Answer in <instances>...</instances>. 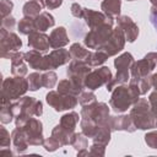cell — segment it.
I'll use <instances>...</instances> for the list:
<instances>
[{
  "instance_id": "obj_1",
  "label": "cell",
  "mask_w": 157,
  "mask_h": 157,
  "mask_svg": "<svg viewBox=\"0 0 157 157\" xmlns=\"http://www.w3.org/2000/svg\"><path fill=\"white\" fill-rule=\"evenodd\" d=\"M140 88L136 80L130 78L129 86L119 85L112 91V97L109 99V105L115 113L126 112L137 99L140 98Z\"/></svg>"
},
{
  "instance_id": "obj_2",
  "label": "cell",
  "mask_w": 157,
  "mask_h": 157,
  "mask_svg": "<svg viewBox=\"0 0 157 157\" xmlns=\"http://www.w3.org/2000/svg\"><path fill=\"white\" fill-rule=\"evenodd\" d=\"M11 108L15 115L16 128H22L32 117H40L43 114V104L34 97L22 96L20 99L11 103Z\"/></svg>"
},
{
  "instance_id": "obj_3",
  "label": "cell",
  "mask_w": 157,
  "mask_h": 157,
  "mask_svg": "<svg viewBox=\"0 0 157 157\" xmlns=\"http://www.w3.org/2000/svg\"><path fill=\"white\" fill-rule=\"evenodd\" d=\"M136 126L140 130H150L156 128V118L151 110L150 102L146 98H139L132 104L129 114Z\"/></svg>"
},
{
  "instance_id": "obj_4",
  "label": "cell",
  "mask_w": 157,
  "mask_h": 157,
  "mask_svg": "<svg viewBox=\"0 0 157 157\" xmlns=\"http://www.w3.org/2000/svg\"><path fill=\"white\" fill-rule=\"evenodd\" d=\"M29 90L28 80L22 76L7 77L2 81L1 103H9L20 99Z\"/></svg>"
},
{
  "instance_id": "obj_5",
  "label": "cell",
  "mask_w": 157,
  "mask_h": 157,
  "mask_svg": "<svg viewBox=\"0 0 157 157\" xmlns=\"http://www.w3.org/2000/svg\"><path fill=\"white\" fill-rule=\"evenodd\" d=\"M113 18L109 20L108 22L92 28L88 31V33L85 34L83 38V43L88 49H101V47L108 40V38L110 37L112 32H113Z\"/></svg>"
},
{
  "instance_id": "obj_6",
  "label": "cell",
  "mask_w": 157,
  "mask_h": 157,
  "mask_svg": "<svg viewBox=\"0 0 157 157\" xmlns=\"http://www.w3.org/2000/svg\"><path fill=\"white\" fill-rule=\"evenodd\" d=\"M22 47V40L12 31H7L1 27L0 29V56L2 59H10L11 54L18 52Z\"/></svg>"
},
{
  "instance_id": "obj_7",
  "label": "cell",
  "mask_w": 157,
  "mask_h": 157,
  "mask_svg": "<svg viewBox=\"0 0 157 157\" xmlns=\"http://www.w3.org/2000/svg\"><path fill=\"white\" fill-rule=\"evenodd\" d=\"M80 115H81V118L90 119L98 125L104 124L110 117L108 104H105L103 102H94V103H91L87 105H82Z\"/></svg>"
},
{
  "instance_id": "obj_8",
  "label": "cell",
  "mask_w": 157,
  "mask_h": 157,
  "mask_svg": "<svg viewBox=\"0 0 157 157\" xmlns=\"http://www.w3.org/2000/svg\"><path fill=\"white\" fill-rule=\"evenodd\" d=\"M45 101L52 108H54L55 112L72 109L78 103V98L76 96L63 94L58 91H49L45 96Z\"/></svg>"
},
{
  "instance_id": "obj_9",
  "label": "cell",
  "mask_w": 157,
  "mask_h": 157,
  "mask_svg": "<svg viewBox=\"0 0 157 157\" xmlns=\"http://www.w3.org/2000/svg\"><path fill=\"white\" fill-rule=\"evenodd\" d=\"M90 72H91V66L85 60L72 59L66 69L67 77L82 88H85V80Z\"/></svg>"
},
{
  "instance_id": "obj_10",
  "label": "cell",
  "mask_w": 157,
  "mask_h": 157,
  "mask_svg": "<svg viewBox=\"0 0 157 157\" xmlns=\"http://www.w3.org/2000/svg\"><path fill=\"white\" fill-rule=\"evenodd\" d=\"M27 137V141L31 146H43L44 136H43V124L37 118H31L27 123L21 128Z\"/></svg>"
},
{
  "instance_id": "obj_11",
  "label": "cell",
  "mask_w": 157,
  "mask_h": 157,
  "mask_svg": "<svg viewBox=\"0 0 157 157\" xmlns=\"http://www.w3.org/2000/svg\"><path fill=\"white\" fill-rule=\"evenodd\" d=\"M113 75L112 71L108 66H101L93 71H91L86 80H85V87L88 88L90 91H94L99 88L103 85H107L112 80Z\"/></svg>"
},
{
  "instance_id": "obj_12",
  "label": "cell",
  "mask_w": 157,
  "mask_h": 157,
  "mask_svg": "<svg viewBox=\"0 0 157 157\" xmlns=\"http://www.w3.org/2000/svg\"><path fill=\"white\" fill-rule=\"evenodd\" d=\"M125 34L123 32V29L118 26L115 28H113V32L110 34V37L108 38V40L101 47V50L105 52L109 56H114L117 55L119 52H121L125 47Z\"/></svg>"
},
{
  "instance_id": "obj_13",
  "label": "cell",
  "mask_w": 157,
  "mask_h": 157,
  "mask_svg": "<svg viewBox=\"0 0 157 157\" xmlns=\"http://www.w3.org/2000/svg\"><path fill=\"white\" fill-rule=\"evenodd\" d=\"M25 60L29 65L31 69H34L36 71H49L53 70L50 65L49 54L43 55L40 52L31 49L25 53Z\"/></svg>"
},
{
  "instance_id": "obj_14",
  "label": "cell",
  "mask_w": 157,
  "mask_h": 157,
  "mask_svg": "<svg viewBox=\"0 0 157 157\" xmlns=\"http://www.w3.org/2000/svg\"><path fill=\"white\" fill-rule=\"evenodd\" d=\"M117 22L118 26L123 29L126 40L129 43H134L139 37V27L134 22V20L128 15H120L117 17Z\"/></svg>"
},
{
  "instance_id": "obj_15",
  "label": "cell",
  "mask_w": 157,
  "mask_h": 157,
  "mask_svg": "<svg viewBox=\"0 0 157 157\" xmlns=\"http://www.w3.org/2000/svg\"><path fill=\"white\" fill-rule=\"evenodd\" d=\"M156 63L147 58V56H144V59L139 60V61H135L130 69V75L131 77L134 78H142V77H146V76H150L151 72L155 70L156 67Z\"/></svg>"
},
{
  "instance_id": "obj_16",
  "label": "cell",
  "mask_w": 157,
  "mask_h": 157,
  "mask_svg": "<svg viewBox=\"0 0 157 157\" xmlns=\"http://www.w3.org/2000/svg\"><path fill=\"white\" fill-rule=\"evenodd\" d=\"M28 47L40 53L48 52L49 48H52L49 42V36H47L44 32L40 31H33L32 33L28 34Z\"/></svg>"
},
{
  "instance_id": "obj_17",
  "label": "cell",
  "mask_w": 157,
  "mask_h": 157,
  "mask_svg": "<svg viewBox=\"0 0 157 157\" xmlns=\"http://www.w3.org/2000/svg\"><path fill=\"white\" fill-rule=\"evenodd\" d=\"M109 124L113 131H128L134 132L136 126L130 115H113L109 117Z\"/></svg>"
},
{
  "instance_id": "obj_18",
  "label": "cell",
  "mask_w": 157,
  "mask_h": 157,
  "mask_svg": "<svg viewBox=\"0 0 157 157\" xmlns=\"http://www.w3.org/2000/svg\"><path fill=\"white\" fill-rule=\"evenodd\" d=\"M82 18L85 20V22L88 26V28L92 29V28H96V27H98V26L108 22L113 17L107 16L104 12L96 11V10H92V9H85L83 7V17Z\"/></svg>"
},
{
  "instance_id": "obj_19",
  "label": "cell",
  "mask_w": 157,
  "mask_h": 157,
  "mask_svg": "<svg viewBox=\"0 0 157 157\" xmlns=\"http://www.w3.org/2000/svg\"><path fill=\"white\" fill-rule=\"evenodd\" d=\"M11 60V74L13 76H25L28 72V67L26 65L25 60V53L22 52H15L10 56Z\"/></svg>"
},
{
  "instance_id": "obj_20",
  "label": "cell",
  "mask_w": 157,
  "mask_h": 157,
  "mask_svg": "<svg viewBox=\"0 0 157 157\" xmlns=\"http://www.w3.org/2000/svg\"><path fill=\"white\" fill-rule=\"evenodd\" d=\"M69 36L66 32V28L60 26L55 29L52 31L50 36H49V42H50V47L53 49H58V48H63L66 44H69Z\"/></svg>"
},
{
  "instance_id": "obj_21",
  "label": "cell",
  "mask_w": 157,
  "mask_h": 157,
  "mask_svg": "<svg viewBox=\"0 0 157 157\" xmlns=\"http://www.w3.org/2000/svg\"><path fill=\"white\" fill-rule=\"evenodd\" d=\"M49 59H50L52 69H56V67H59L61 65L67 64L72 58H71L70 50H66V49H63V48H58V49H54L53 52L49 53Z\"/></svg>"
},
{
  "instance_id": "obj_22",
  "label": "cell",
  "mask_w": 157,
  "mask_h": 157,
  "mask_svg": "<svg viewBox=\"0 0 157 157\" xmlns=\"http://www.w3.org/2000/svg\"><path fill=\"white\" fill-rule=\"evenodd\" d=\"M11 139H12V145L15 146V150L17 153H23L29 146L27 137H26V134L21 128H16L12 130Z\"/></svg>"
},
{
  "instance_id": "obj_23",
  "label": "cell",
  "mask_w": 157,
  "mask_h": 157,
  "mask_svg": "<svg viewBox=\"0 0 157 157\" xmlns=\"http://www.w3.org/2000/svg\"><path fill=\"white\" fill-rule=\"evenodd\" d=\"M75 134H76L75 131H70V130L63 128L60 124H58V125L52 130V136H54L55 139H58L63 146L71 145L72 141H74Z\"/></svg>"
},
{
  "instance_id": "obj_24",
  "label": "cell",
  "mask_w": 157,
  "mask_h": 157,
  "mask_svg": "<svg viewBox=\"0 0 157 157\" xmlns=\"http://www.w3.org/2000/svg\"><path fill=\"white\" fill-rule=\"evenodd\" d=\"M55 25V20L54 16L47 11L40 12L37 17H34V26H36V31H40V32H45L47 29H49L50 27H53Z\"/></svg>"
},
{
  "instance_id": "obj_25",
  "label": "cell",
  "mask_w": 157,
  "mask_h": 157,
  "mask_svg": "<svg viewBox=\"0 0 157 157\" xmlns=\"http://www.w3.org/2000/svg\"><path fill=\"white\" fill-rule=\"evenodd\" d=\"M134 63V56L129 52H125L120 54L117 59H114V66L118 72H129Z\"/></svg>"
},
{
  "instance_id": "obj_26",
  "label": "cell",
  "mask_w": 157,
  "mask_h": 157,
  "mask_svg": "<svg viewBox=\"0 0 157 157\" xmlns=\"http://www.w3.org/2000/svg\"><path fill=\"white\" fill-rule=\"evenodd\" d=\"M58 92L63 93V94H71V96H76L78 97L81 94V92L83 91L82 87L77 86L75 82H72L70 78H65V80H61L59 81L58 83Z\"/></svg>"
},
{
  "instance_id": "obj_27",
  "label": "cell",
  "mask_w": 157,
  "mask_h": 157,
  "mask_svg": "<svg viewBox=\"0 0 157 157\" xmlns=\"http://www.w3.org/2000/svg\"><path fill=\"white\" fill-rule=\"evenodd\" d=\"M102 12H104L109 17H118L120 16L121 9V0H103L101 4Z\"/></svg>"
},
{
  "instance_id": "obj_28",
  "label": "cell",
  "mask_w": 157,
  "mask_h": 157,
  "mask_svg": "<svg viewBox=\"0 0 157 157\" xmlns=\"http://www.w3.org/2000/svg\"><path fill=\"white\" fill-rule=\"evenodd\" d=\"M112 131H113V130H112V128H110L109 119H108L104 124H102V125H101V128H99V130H98L97 135L92 139V140H93V142H94V144H101V145L107 146V145L109 144V141H110Z\"/></svg>"
},
{
  "instance_id": "obj_29",
  "label": "cell",
  "mask_w": 157,
  "mask_h": 157,
  "mask_svg": "<svg viewBox=\"0 0 157 157\" xmlns=\"http://www.w3.org/2000/svg\"><path fill=\"white\" fill-rule=\"evenodd\" d=\"M80 120V117H78V113L76 112H69L66 114H64L61 118H60V125L70 131H75V128L77 125Z\"/></svg>"
},
{
  "instance_id": "obj_30",
  "label": "cell",
  "mask_w": 157,
  "mask_h": 157,
  "mask_svg": "<svg viewBox=\"0 0 157 157\" xmlns=\"http://www.w3.org/2000/svg\"><path fill=\"white\" fill-rule=\"evenodd\" d=\"M80 125H81L82 132H83L87 137H90V139H93V137L97 135V132H98V130H99V128H101V125L96 124L94 121H92V120H90V119H85V118H81Z\"/></svg>"
},
{
  "instance_id": "obj_31",
  "label": "cell",
  "mask_w": 157,
  "mask_h": 157,
  "mask_svg": "<svg viewBox=\"0 0 157 157\" xmlns=\"http://www.w3.org/2000/svg\"><path fill=\"white\" fill-rule=\"evenodd\" d=\"M42 9H43V6L37 1V0H29V1H27L25 5H23V7H22V13H23V16H26V17H37L39 13H40V11H42Z\"/></svg>"
},
{
  "instance_id": "obj_32",
  "label": "cell",
  "mask_w": 157,
  "mask_h": 157,
  "mask_svg": "<svg viewBox=\"0 0 157 157\" xmlns=\"http://www.w3.org/2000/svg\"><path fill=\"white\" fill-rule=\"evenodd\" d=\"M108 58H109V55H108L105 52H103V50H101V49H97V50H94V52H91V54H90L88 59L86 60V63H87L91 67H94V66H99V65H102L103 63H105Z\"/></svg>"
},
{
  "instance_id": "obj_33",
  "label": "cell",
  "mask_w": 157,
  "mask_h": 157,
  "mask_svg": "<svg viewBox=\"0 0 157 157\" xmlns=\"http://www.w3.org/2000/svg\"><path fill=\"white\" fill-rule=\"evenodd\" d=\"M70 54H71V58L72 59H76V60H87L90 54H91V50L86 49L82 44L80 43H74L71 44L70 47Z\"/></svg>"
},
{
  "instance_id": "obj_34",
  "label": "cell",
  "mask_w": 157,
  "mask_h": 157,
  "mask_svg": "<svg viewBox=\"0 0 157 157\" xmlns=\"http://www.w3.org/2000/svg\"><path fill=\"white\" fill-rule=\"evenodd\" d=\"M18 32L21 34L28 36L29 33H32L33 31H36V26H34V18L33 17H26L23 16L22 20H20L18 25H17Z\"/></svg>"
},
{
  "instance_id": "obj_35",
  "label": "cell",
  "mask_w": 157,
  "mask_h": 157,
  "mask_svg": "<svg viewBox=\"0 0 157 157\" xmlns=\"http://www.w3.org/2000/svg\"><path fill=\"white\" fill-rule=\"evenodd\" d=\"M11 103H1V109H0V121L2 124H9L12 121V119L15 118L12 108H11Z\"/></svg>"
},
{
  "instance_id": "obj_36",
  "label": "cell",
  "mask_w": 157,
  "mask_h": 157,
  "mask_svg": "<svg viewBox=\"0 0 157 157\" xmlns=\"http://www.w3.org/2000/svg\"><path fill=\"white\" fill-rule=\"evenodd\" d=\"M71 146L77 151H83V150H87L88 147V141H87V136L81 131V132H76L75 134V137H74V141L71 144Z\"/></svg>"
},
{
  "instance_id": "obj_37",
  "label": "cell",
  "mask_w": 157,
  "mask_h": 157,
  "mask_svg": "<svg viewBox=\"0 0 157 157\" xmlns=\"http://www.w3.org/2000/svg\"><path fill=\"white\" fill-rule=\"evenodd\" d=\"M27 80H28V85H29V91H37L40 87H43V78H42L40 71L29 74Z\"/></svg>"
},
{
  "instance_id": "obj_38",
  "label": "cell",
  "mask_w": 157,
  "mask_h": 157,
  "mask_svg": "<svg viewBox=\"0 0 157 157\" xmlns=\"http://www.w3.org/2000/svg\"><path fill=\"white\" fill-rule=\"evenodd\" d=\"M42 78H43V87L45 88H53L58 82V75L50 70L42 74Z\"/></svg>"
},
{
  "instance_id": "obj_39",
  "label": "cell",
  "mask_w": 157,
  "mask_h": 157,
  "mask_svg": "<svg viewBox=\"0 0 157 157\" xmlns=\"http://www.w3.org/2000/svg\"><path fill=\"white\" fill-rule=\"evenodd\" d=\"M97 102V96L92 92V91H87V92H81V94L78 96V103L81 105H87L91 103Z\"/></svg>"
},
{
  "instance_id": "obj_40",
  "label": "cell",
  "mask_w": 157,
  "mask_h": 157,
  "mask_svg": "<svg viewBox=\"0 0 157 157\" xmlns=\"http://www.w3.org/2000/svg\"><path fill=\"white\" fill-rule=\"evenodd\" d=\"M63 145L60 144V141L58 140V139H55L54 136H50V137H48V139H45L44 140V142H43V147H44V150L45 151H48V152H54V151H56L59 147H61Z\"/></svg>"
},
{
  "instance_id": "obj_41",
  "label": "cell",
  "mask_w": 157,
  "mask_h": 157,
  "mask_svg": "<svg viewBox=\"0 0 157 157\" xmlns=\"http://www.w3.org/2000/svg\"><path fill=\"white\" fill-rule=\"evenodd\" d=\"M131 78H134V77H131ZM134 80H136L141 94H146L152 87V85H151V75L146 76V77H142V78H134Z\"/></svg>"
},
{
  "instance_id": "obj_42",
  "label": "cell",
  "mask_w": 157,
  "mask_h": 157,
  "mask_svg": "<svg viewBox=\"0 0 157 157\" xmlns=\"http://www.w3.org/2000/svg\"><path fill=\"white\" fill-rule=\"evenodd\" d=\"M11 142H12V139L10 137V132L4 126H0V146L9 147Z\"/></svg>"
},
{
  "instance_id": "obj_43",
  "label": "cell",
  "mask_w": 157,
  "mask_h": 157,
  "mask_svg": "<svg viewBox=\"0 0 157 157\" xmlns=\"http://www.w3.org/2000/svg\"><path fill=\"white\" fill-rule=\"evenodd\" d=\"M90 156H104L105 155V146L101 145V144H92V146L90 147L88 151Z\"/></svg>"
},
{
  "instance_id": "obj_44",
  "label": "cell",
  "mask_w": 157,
  "mask_h": 157,
  "mask_svg": "<svg viewBox=\"0 0 157 157\" xmlns=\"http://www.w3.org/2000/svg\"><path fill=\"white\" fill-rule=\"evenodd\" d=\"M145 142L148 147L157 150V131H150L145 135Z\"/></svg>"
},
{
  "instance_id": "obj_45",
  "label": "cell",
  "mask_w": 157,
  "mask_h": 157,
  "mask_svg": "<svg viewBox=\"0 0 157 157\" xmlns=\"http://www.w3.org/2000/svg\"><path fill=\"white\" fill-rule=\"evenodd\" d=\"M13 9V2L10 0H1V16L2 18L10 16L11 11Z\"/></svg>"
},
{
  "instance_id": "obj_46",
  "label": "cell",
  "mask_w": 157,
  "mask_h": 157,
  "mask_svg": "<svg viewBox=\"0 0 157 157\" xmlns=\"http://www.w3.org/2000/svg\"><path fill=\"white\" fill-rule=\"evenodd\" d=\"M15 26H16V20L11 15L1 20V27L5 28V29H7V31H12L15 28Z\"/></svg>"
},
{
  "instance_id": "obj_47",
  "label": "cell",
  "mask_w": 157,
  "mask_h": 157,
  "mask_svg": "<svg viewBox=\"0 0 157 157\" xmlns=\"http://www.w3.org/2000/svg\"><path fill=\"white\" fill-rule=\"evenodd\" d=\"M70 10H71V13H72L74 17H76V18H82V17H83V7H82L80 4L74 2V4L71 5Z\"/></svg>"
},
{
  "instance_id": "obj_48",
  "label": "cell",
  "mask_w": 157,
  "mask_h": 157,
  "mask_svg": "<svg viewBox=\"0 0 157 157\" xmlns=\"http://www.w3.org/2000/svg\"><path fill=\"white\" fill-rule=\"evenodd\" d=\"M148 102L151 105V110L155 115V118H157V91H153L150 97H148Z\"/></svg>"
},
{
  "instance_id": "obj_49",
  "label": "cell",
  "mask_w": 157,
  "mask_h": 157,
  "mask_svg": "<svg viewBox=\"0 0 157 157\" xmlns=\"http://www.w3.org/2000/svg\"><path fill=\"white\" fill-rule=\"evenodd\" d=\"M63 0H45V7L49 10H54L58 9L59 6H61Z\"/></svg>"
},
{
  "instance_id": "obj_50",
  "label": "cell",
  "mask_w": 157,
  "mask_h": 157,
  "mask_svg": "<svg viewBox=\"0 0 157 157\" xmlns=\"http://www.w3.org/2000/svg\"><path fill=\"white\" fill-rule=\"evenodd\" d=\"M150 22L157 32V11L153 10V9H151V11H150Z\"/></svg>"
},
{
  "instance_id": "obj_51",
  "label": "cell",
  "mask_w": 157,
  "mask_h": 157,
  "mask_svg": "<svg viewBox=\"0 0 157 157\" xmlns=\"http://www.w3.org/2000/svg\"><path fill=\"white\" fill-rule=\"evenodd\" d=\"M151 85L155 88V91H157V74L151 75Z\"/></svg>"
},
{
  "instance_id": "obj_52",
  "label": "cell",
  "mask_w": 157,
  "mask_h": 157,
  "mask_svg": "<svg viewBox=\"0 0 157 157\" xmlns=\"http://www.w3.org/2000/svg\"><path fill=\"white\" fill-rule=\"evenodd\" d=\"M0 155H1V156H4V155H7V156H13V152H12L11 150H7L6 147H1V150H0Z\"/></svg>"
},
{
  "instance_id": "obj_53",
  "label": "cell",
  "mask_w": 157,
  "mask_h": 157,
  "mask_svg": "<svg viewBox=\"0 0 157 157\" xmlns=\"http://www.w3.org/2000/svg\"><path fill=\"white\" fill-rule=\"evenodd\" d=\"M145 56H147V58H150V59H152L156 64H157V52H151V53H147Z\"/></svg>"
},
{
  "instance_id": "obj_54",
  "label": "cell",
  "mask_w": 157,
  "mask_h": 157,
  "mask_svg": "<svg viewBox=\"0 0 157 157\" xmlns=\"http://www.w3.org/2000/svg\"><path fill=\"white\" fill-rule=\"evenodd\" d=\"M126 1H135V0H126Z\"/></svg>"
},
{
  "instance_id": "obj_55",
  "label": "cell",
  "mask_w": 157,
  "mask_h": 157,
  "mask_svg": "<svg viewBox=\"0 0 157 157\" xmlns=\"http://www.w3.org/2000/svg\"><path fill=\"white\" fill-rule=\"evenodd\" d=\"M156 128H157V120H156Z\"/></svg>"
}]
</instances>
